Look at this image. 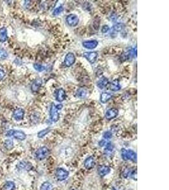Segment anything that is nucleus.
<instances>
[{"label":"nucleus","instance_id":"f257e3e1","mask_svg":"<svg viewBox=\"0 0 169 190\" xmlns=\"http://www.w3.org/2000/svg\"><path fill=\"white\" fill-rule=\"evenodd\" d=\"M63 105L58 104L57 105L54 103L51 105L50 110V120L53 122H56L60 118V111L62 109Z\"/></svg>","mask_w":169,"mask_h":190},{"label":"nucleus","instance_id":"f03ea898","mask_svg":"<svg viewBox=\"0 0 169 190\" xmlns=\"http://www.w3.org/2000/svg\"><path fill=\"white\" fill-rule=\"evenodd\" d=\"M121 156L123 160H131L134 162H137V155L133 150L123 148L121 150Z\"/></svg>","mask_w":169,"mask_h":190},{"label":"nucleus","instance_id":"7ed1b4c3","mask_svg":"<svg viewBox=\"0 0 169 190\" xmlns=\"http://www.w3.org/2000/svg\"><path fill=\"white\" fill-rule=\"evenodd\" d=\"M50 154V150L46 146L39 148L35 153L36 158L39 160H43L46 158Z\"/></svg>","mask_w":169,"mask_h":190},{"label":"nucleus","instance_id":"20e7f679","mask_svg":"<svg viewBox=\"0 0 169 190\" xmlns=\"http://www.w3.org/2000/svg\"><path fill=\"white\" fill-rule=\"evenodd\" d=\"M69 173L63 168H58L56 170L55 176L57 180L59 181H63L68 177Z\"/></svg>","mask_w":169,"mask_h":190},{"label":"nucleus","instance_id":"39448f33","mask_svg":"<svg viewBox=\"0 0 169 190\" xmlns=\"http://www.w3.org/2000/svg\"><path fill=\"white\" fill-rule=\"evenodd\" d=\"M65 21L67 24L70 27H75L79 24V19L75 14H69L66 17Z\"/></svg>","mask_w":169,"mask_h":190},{"label":"nucleus","instance_id":"423d86ee","mask_svg":"<svg viewBox=\"0 0 169 190\" xmlns=\"http://www.w3.org/2000/svg\"><path fill=\"white\" fill-rule=\"evenodd\" d=\"M75 56L73 53L70 52L65 55L64 59L63 64L67 67H70L72 66L75 62Z\"/></svg>","mask_w":169,"mask_h":190},{"label":"nucleus","instance_id":"0eeeda50","mask_svg":"<svg viewBox=\"0 0 169 190\" xmlns=\"http://www.w3.org/2000/svg\"><path fill=\"white\" fill-rule=\"evenodd\" d=\"M83 56L88 60L90 64H93L96 61L98 54L96 52H84L83 54Z\"/></svg>","mask_w":169,"mask_h":190},{"label":"nucleus","instance_id":"6e6552de","mask_svg":"<svg viewBox=\"0 0 169 190\" xmlns=\"http://www.w3.org/2000/svg\"><path fill=\"white\" fill-rule=\"evenodd\" d=\"M119 115V110L115 108H112L108 109L105 113V118L107 120H110L116 118Z\"/></svg>","mask_w":169,"mask_h":190},{"label":"nucleus","instance_id":"1a4fd4ad","mask_svg":"<svg viewBox=\"0 0 169 190\" xmlns=\"http://www.w3.org/2000/svg\"><path fill=\"white\" fill-rule=\"evenodd\" d=\"M25 111L24 109L19 108L14 110L13 112V117L15 120H22L24 117Z\"/></svg>","mask_w":169,"mask_h":190},{"label":"nucleus","instance_id":"9d476101","mask_svg":"<svg viewBox=\"0 0 169 190\" xmlns=\"http://www.w3.org/2000/svg\"><path fill=\"white\" fill-rule=\"evenodd\" d=\"M98 45V41L93 39V40L85 41L83 42V46L84 48L88 50H93L96 48Z\"/></svg>","mask_w":169,"mask_h":190},{"label":"nucleus","instance_id":"9b49d317","mask_svg":"<svg viewBox=\"0 0 169 190\" xmlns=\"http://www.w3.org/2000/svg\"><path fill=\"white\" fill-rule=\"evenodd\" d=\"M56 100L59 102H61L65 100L66 98V93L65 91L63 88H60L56 91L55 94Z\"/></svg>","mask_w":169,"mask_h":190},{"label":"nucleus","instance_id":"f8f14e48","mask_svg":"<svg viewBox=\"0 0 169 190\" xmlns=\"http://www.w3.org/2000/svg\"><path fill=\"white\" fill-rule=\"evenodd\" d=\"M43 84V81L40 78L36 79L31 85V90L33 93H37Z\"/></svg>","mask_w":169,"mask_h":190},{"label":"nucleus","instance_id":"ddd939ff","mask_svg":"<svg viewBox=\"0 0 169 190\" xmlns=\"http://www.w3.org/2000/svg\"><path fill=\"white\" fill-rule=\"evenodd\" d=\"M84 166L85 168L88 170H90L93 168L95 166V160L93 157L90 156L87 158L84 162Z\"/></svg>","mask_w":169,"mask_h":190},{"label":"nucleus","instance_id":"4468645a","mask_svg":"<svg viewBox=\"0 0 169 190\" xmlns=\"http://www.w3.org/2000/svg\"><path fill=\"white\" fill-rule=\"evenodd\" d=\"M110 171H111L110 168L108 166H100L98 168V174L101 177L105 176L107 174H108L110 172Z\"/></svg>","mask_w":169,"mask_h":190},{"label":"nucleus","instance_id":"2eb2a0df","mask_svg":"<svg viewBox=\"0 0 169 190\" xmlns=\"http://www.w3.org/2000/svg\"><path fill=\"white\" fill-rule=\"evenodd\" d=\"M17 167L19 169V170H26V171H29L32 169V164L26 161H22L20 162H19L17 166Z\"/></svg>","mask_w":169,"mask_h":190},{"label":"nucleus","instance_id":"dca6fc26","mask_svg":"<svg viewBox=\"0 0 169 190\" xmlns=\"http://www.w3.org/2000/svg\"><path fill=\"white\" fill-rule=\"evenodd\" d=\"M121 89V86L120 84V82L119 79H115V80L112 81L111 83L110 84V89L112 91L117 92Z\"/></svg>","mask_w":169,"mask_h":190},{"label":"nucleus","instance_id":"f3484780","mask_svg":"<svg viewBox=\"0 0 169 190\" xmlns=\"http://www.w3.org/2000/svg\"><path fill=\"white\" fill-rule=\"evenodd\" d=\"M13 136L18 140L24 141L26 138V134L22 131H18V130H16L15 131V130H14Z\"/></svg>","mask_w":169,"mask_h":190},{"label":"nucleus","instance_id":"a211bd4d","mask_svg":"<svg viewBox=\"0 0 169 190\" xmlns=\"http://www.w3.org/2000/svg\"><path fill=\"white\" fill-rule=\"evenodd\" d=\"M109 83L108 79L105 77H103L101 78L99 81L97 82V86L99 87L100 89H103L107 86V85Z\"/></svg>","mask_w":169,"mask_h":190},{"label":"nucleus","instance_id":"6ab92c4d","mask_svg":"<svg viewBox=\"0 0 169 190\" xmlns=\"http://www.w3.org/2000/svg\"><path fill=\"white\" fill-rule=\"evenodd\" d=\"M112 95L111 93L104 92L102 93L100 95V101L102 103H106L112 98Z\"/></svg>","mask_w":169,"mask_h":190},{"label":"nucleus","instance_id":"aec40b11","mask_svg":"<svg viewBox=\"0 0 169 190\" xmlns=\"http://www.w3.org/2000/svg\"><path fill=\"white\" fill-rule=\"evenodd\" d=\"M76 95H77V97L81 99L86 98V96L88 95V90L84 87H80L76 91Z\"/></svg>","mask_w":169,"mask_h":190},{"label":"nucleus","instance_id":"412c9836","mask_svg":"<svg viewBox=\"0 0 169 190\" xmlns=\"http://www.w3.org/2000/svg\"><path fill=\"white\" fill-rule=\"evenodd\" d=\"M8 39L7 29L6 27L0 28V42H4L7 41Z\"/></svg>","mask_w":169,"mask_h":190},{"label":"nucleus","instance_id":"4be33fe9","mask_svg":"<svg viewBox=\"0 0 169 190\" xmlns=\"http://www.w3.org/2000/svg\"><path fill=\"white\" fill-rule=\"evenodd\" d=\"M53 189V185L50 182H44L41 184L40 187V190H52Z\"/></svg>","mask_w":169,"mask_h":190},{"label":"nucleus","instance_id":"5701e85b","mask_svg":"<svg viewBox=\"0 0 169 190\" xmlns=\"http://www.w3.org/2000/svg\"><path fill=\"white\" fill-rule=\"evenodd\" d=\"M15 188V184L12 181H7L4 186L5 190H14Z\"/></svg>","mask_w":169,"mask_h":190},{"label":"nucleus","instance_id":"b1692460","mask_svg":"<svg viewBox=\"0 0 169 190\" xmlns=\"http://www.w3.org/2000/svg\"><path fill=\"white\" fill-rule=\"evenodd\" d=\"M50 131H51V128H50V127H48V128H46L43 130H42V131H39L38 133V136L39 138H43L46 134H48Z\"/></svg>","mask_w":169,"mask_h":190},{"label":"nucleus","instance_id":"393cba45","mask_svg":"<svg viewBox=\"0 0 169 190\" xmlns=\"http://www.w3.org/2000/svg\"><path fill=\"white\" fill-rule=\"evenodd\" d=\"M124 28V24L123 23H117L116 24H115L114 26H113V29H114L115 32H120L121 30H122Z\"/></svg>","mask_w":169,"mask_h":190},{"label":"nucleus","instance_id":"a878e982","mask_svg":"<svg viewBox=\"0 0 169 190\" xmlns=\"http://www.w3.org/2000/svg\"><path fill=\"white\" fill-rule=\"evenodd\" d=\"M4 145L5 148H6L8 150H12L13 148V141L12 140H5Z\"/></svg>","mask_w":169,"mask_h":190},{"label":"nucleus","instance_id":"bb28decb","mask_svg":"<svg viewBox=\"0 0 169 190\" xmlns=\"http://www.w3.org/2000/svg\"><path fill=\"white\" fill-rule=\"evenodd\" d=\"M100 19L99 17H96L94 19L93 21V22H92V27H93L94 29L96 30H99V27H100Z\"/></svg>","mask_w":169,"mask_h":190},{"label":"nucleus","instance_id":"cd10ccee","mask_svg":"<svg viewBox=\"0 0 169 190\" xmlns=\"http://www.w3.org/2000/svg\"><path fill=\"white\" fill-rule=\"evenodd\" d=\"M64 10V8L63 6H60L57 8H56L53 12V15L54 16L59 15L60 13H62Z\"/></svg>","mask_w":169,"mask_h":190},{"label":"nucleus","instance_id":"c85d7f7f","mask_svg":"<svg viewBox=\"0 0 169 190\" xmlns=\"http://www.w3.org/2000/svg\"><path fill=\"white\" fill-rule=\"evenodd\" d=\"M33 67L34 68V69L38 72H43L46 69V67L43 66V65L39 64H34Z\"/></svg>","mask_w":169,"mask_h":190},{"label":"nucleus","instance_id":"c756f323","mask_svg":"<svg viewBox=\"0 0 169 190\" xmlns=\"http://www.w3.org/2000/svg\"><path fill=\"white\" fill-rule=\"evenodd\" d=\"M113 150H114V146L111 143H106V148L105 149V151L107 153V154H109V153H110L113 151Z\"/></svg>","mask_w":169,"mask_h":190},{"label":"nucleus","instance_id":"7c9ffc66","mask_svg":"<svg viewBox=\"0 0 169 190\" xmlns=\"http://www.w3.org/2000/svg\"><path fill=\"white\" fill-rule=\"evenodd\" d=\"M8 56L7 52L3 49H0V59H5Z\"/></svg>","mask_w":169,"mask_h":190},{"label":"nucleus","instance_id":"2f4dec72","mask_svg":"<svg viewBox=\"0 0 169 190\" xmlns=\"http://www.w3.org/2000/svg\"><path fill=\"white\" fill-rule=\"evenodd\" d=\"M103 136L105 140H109V139H111L112 137V133L110 131H106L104 132Z\"/></svg>","mask_w":169,"mask_h":190},{"label":"nucleus","instance_id":"473e14b6","mask_svg":"<svg viewBox=\"0 0 169 190\" xmlns=\"http://www.w3.org/2000/svg\"><path fill=\"white\" fill-rule=\"evenodd\" d=\"M109 30H110V27H109L108 25H103L102 29H101V32H102V33L105 34L106 32H108V31Z\"/></svg>","mask_w":169,"mask_h":190},{"label":"nucleus","instance_id":"72a5a7b5","mask_svg":"<svg viewBox=\"0 0 169 190\" xmlns=\"http://www.w3.org/2000/svg\"><path fill=\"white\" fill-rule=\"evenodd\" d=\"M131 174V172H130V169H125L124 172H123V177H127L129 174Z\"/></svg>","mask_w":169,"mask_h":190},{"label":"nucleus","instance_id":"f704fd0d","mask_svg":"<svg viewBox=\"0 0 169 190\" xmlns=\"http://www.w3.org/2000/svg\"><path fill=\"white\" fill-rule=\"evenodd\" d=\"M130 175L132 179H134L136 180L137 179V171H136H136H133L132 172H131Z\"/></svg>","mask_w":169,"mask_h":190},{"label":"nucleus","instance_id":"c9c22d12","mask_svg":"<svg viewBox=\"0 0 169 190\" xmlns=\"http://www.w3.org/2000/svg\"><path fill=\"white\" fill-rule=\"evenodd\" d=\"M13 132H14V130H13V129H11V130H10V131H8L7 132L6 136H7V137L13 136Z\"/></svg>","mask_w":169,"mask_h":190},{"label":"nucleus","instance_id":"e433bc0d","mask_svg":"<svg viewBox=\"0 0 169 190\" xmlns=\"http://www.w3.org/2000/svg\"><path fill=\"white\" fill-rule=\"evenodd\" d=\"M5 73L2 69H0V81H1L5 77Z\"/></svg>","mask_w":169,"mask_h":190},{"label":"nucleus","instance_id":"4c0bfd02","mask_svg":"<svg viewBox=\"0 0 169 190\" xmlns=\"http://www.w3.org/2000/svg\"><path fill=\"white\" fill-rule=\"evenodd\" d=\"M99 144H100V146H105L106 144V141L105 140H101L100 142H99Z\"/></svg>","mask_w":169,"mask_h":190},{"label":"nucleus","instance_id":"58836bf2","mask_svg":"<svg viewBox=\"0 0 169 190\" xmlns=\"http://www.w3.org/2000/svg\"><path fill=\"white\" fill-rule=\"evenodd\" d=\"M112 190H116V189H115V188H113Z\"/></svg>","mask_w":169,"mask_h":190},{"label":"nucleus","instance_id":"ea45409f","mask_svg":"<svg viewBox=\"0 0 169 190\" xmlns=\"http://www.w3.org/2000/svg\"><path fill=\"white\" fill-rule=\"evenodd\" d=\"M71 190H76V189H71Z\"/></svg>","mask_w":169,"mask_h":190}]
</instances>
